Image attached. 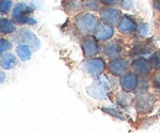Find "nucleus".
Instances as JSON below:
<instances>
[{"label":"nucleus","mask_w":160,"mask_h":133,"mask_svg":"<svg viewBox=\"0 0 160 133\" xmlns=\"http://www.w3.org/2000/svg\"><path fill=\"white\" fill-rule=\"evenodd\" d=\"M74 23H75L77 30L84 36H89V35L95 33V31H96V28L99 26L96 16H94L90 13H84V14L78 15L75 18Z\"/></svg>","instance_id":"nucleus-1"},{"label":"nucleus","mask_w":160,"mask_h":133,"mask_svg":"<svg viewBox=\"0 0 160 133\" xmlns=\"http://www.w3.org/2000/svg\"><path fill=\"white\" fill-rule=\"evenodd\" d=\"M33 8L28 4H16L12 10V19L16 23L20 25H36L37 21L31 18V14L33 13Z\"/></svg>","instance_id":"nucleus-2"},{"label":"nucleus","mask_w":160,"mask_h":133,"mask_svg":"<svg viewBox=\"0 0 160 133\" xmlns=\"http://www.w3.org/2000/svg\"><path fill=\"white\" fill-rule=\"evenodd\" d=\"M154 104H155L154 96L148 94V93H142L134 100L136 109H137V111L139 114H148V112H150L153 110V107H154Z\"/></svg>","instance_id":"nucleus-3"},{"label":"nucleus","mask_w":160,"mask_h":133,"mask_svg":"<svg viewBox=\"0 0 160 133\" xmlns=\"http://www.w3.org/2000/svg\"><path fill=\"white\" fill-rule=\"evenodd\" d=\"M81 48L86 57H94L100 52L99 39L96 37H91V36L84 38L81 42Z\"/></svg>","instance_id":"nucleus-4"},{"label":"nucleus","mask_w":160,"mask_h":133,"mask_svg":"<svg viewBox=\"0 0 160 133\" xmlns=\"http://www.w3.org/2000/svg\"><path fill=\"white\" fill-rule=\"evenodd\" d=\"M117 28L122 35H132L137 31V22L129 15L121 16L120 21L117 23Z\"/></svg>","instance_id":"nucleus-5"},{"label":"nucleus","mask_w":160,"mask_h":133,"mask_svg":"<svg viewBox=\"0 0 160 133\" xmlns=\"http://www.w3.org/2000/svg\"><path fill=\"white\" fill-rule=\"evenodd\" d=\"M129 65L127 63L126 59L123 58H112V60L108 64V72L112 74V75H116V76H120L123 75L124 73H127Z\"/></svg>","instance_id":"nucleus-6"},{"label":"nucleus","mask_w":160,"mask_h":133,"mask_svg":"<svg viewBox=\"0 0 160 133\" xmlns=\"http://www.w3.org/2000/svg\"><path fill=\"white\" fill-rule=\"evenodd\" d=\"M84 64H85V70L91 75H100L106 67V63L102 58H91L86 60Z\"/></svg>","instance_id":"nucleus-7"},{"label":"nucleus","mask_w":160,"mask_h":133,"mask_svg":"<svg viewBox=\"0 0 160 133\" xmlns=\"http://www.w3.org/2000/svg\"><path fill=\"white\" fill-rule=\"evenodd\" d=\"M120 84L124 91L131 93V91H133V90L137 88V85H138V76H137V74H134V73L127 72V73H124L123 75H121Z\"/></svg>","instance_id":"nucleus-8"},{"label":"nucleus","mask_w":160,"mask_h":133,"mask_svg":"<svg viewBox=\"0 0 160 133\" xmlns=\"http://www.w3.org/2000/svg\"><path fill=\"white\" fill-rule=\"evenodd\" d=\"M19 41L22 44H27V46H32L33 49H38L40 48V39L36 37V35L33 32H31L30 30L22 28L19 32Z\"/></svg>","instance_id":"nucleus-9"},{"label":"nucleus","mask_w":160,"mask_h":133,"mask_svg":"<svg viewBox=\"0 0 160 133\" xmlns=\"http://www.w3.org/2000/svg\"><path fill=\"white\" fill-rule=\"evenodd\" d=\"M132 68L133 70L137 73V74H140V75H148L153 67H152V63L144 58H137L132 62Z\"/></svg>","instance_id":"nucleus-10"},{"label":"nucleus","mask_w":160,"mask_h":133,"mask_svg":"<svg viewBox=\"0 0 160 133\" xmlns=\"http://www.w3.org/2000/svg\"><path fill=\"white\" fill-rule=\"evenodd\" d=\"M101 19L103 20L105 23L108 25H117L121 19V11L118 9H113V8H108L101 11Z\"/></svg>","instance_id":"nucleus-11"},{"label":"nucleus","mask_w":160,"mask_h":133,"mask_svg":"<svg viewBox=\"0 0 160 133\" xmlns=\"http://www.w3.org/2000/svg\"><path fill=\"white\" fill-rule=\"evenodd\" d=\"M95 37L100 41H108L113 36V27L108 23H103V25H99L96 31H95Z\"/></svg>","instance_id":"nucleus-12"},{"label":"nucleus","mask_w":160,"mask_h":133,"mask_svg":"<svg viewBox=\"0 0 160 133\" xmlns=\"http://www.w3.org/2000/svg\"><path fill=\"white\" fill-rule=\"evenodd\" d=\"M123 48L121 46L118 42L116 41H112V42H108L105 48H103V53L106 54V57H110V58H117L118 56H121Z\"/></svg>","instance_id":"nucleus-13"},{"label":"nucleus","mask_w":160,"mask_h":133,"mask_svg":"<svg viewBox=\"0 0 160 133\" xmlns=\"http://www.w3.org/2000/svg\"><path fill=\"white\" fill-rule=\"evenodd\" d=\"M63 8L67 13L73 14V13L79 11L82 8V1L81 0H65L63 1Z\"/></svg>","instance_id":"nucleus-14"},{"label":"nucleus","mask_w":160,"mask_h":133,"mask_svg":"<svg viewBox=\"0 0 160 133\" xmlns=\"http://www.w3.org/2000/svg\"><path fill=\"white\" fill-rule=\"evenodd\" d=\"M16 64H18L16 63V58H15L14 54H10V53L4 54L2 53V56H1V67H2V69H6V70L12 69Z\"/></svg>","instance_id":"nucleus-15"},{"label":"nucleus","mask_w":160,"mask_h":133,"mask_svg":"<svg viewBox=\"0 0 160 133\" xmlns=\"http://www.w3.org/2000/svg\"><path fill=\"white\" fill-rule=\"evenodd\" d=\"M16 54H18V57L20 58L21 60H23V62L28 60V59L31 58V48H30V46L21 43L20 46L16 47Z\"/></svg>","instance_id":"nucleus-16"},{"label":"nucleus","mask_w":160,"mask_h":133,"mask_svg":"<svg viewBox=\"0 0 160 133\" xmlns=\"http://www.w3.org/2000/svg\"><path fill=\"white\" fill-rule=\"evenodd\" d=\"M0 31H1L2 35L12 33V32H15V26H14V23L9 19L2 18L1 21H0Z\"/></svg>","instance_id":"nucleus-17"},{"label":"nucleus","mask_w":160,"mask_h":133,"mask_svg":"<svg viewBox=\"0 0 160 133\" xmlns=\"http://www.w3.org/2000/svg\"><path fill=\"white\" fill-rule=\"evenodd\" d=\"M116 100H117V104L120 105V106H128L129 104H131V101H132V97L127 94V91L126 93H120L117 97H116Z\"/></svg>","instance_id":"nucleus-18"},{"label":"nucleus","mask_w":160,"mask_h":133,"mask_svg":"<svg viewBox=\"0 0 160 133\" xmlns=\"http://www.w3.org/2000/svg\"><path fill=\"white\" fill-rule=\"evenodd\" d=\"M150 63H152L153 69L160 70V49L159 51H157V52L152 56V58H150Z\"/></svg>","instance_id":"nucleus-19"},{"label":"nucleus","mask_w":160,"mask_h":133,"mask_svg":"<svg viewBox=\"0 0 160 133\" xmlns=\"http://www.w3.org/2000/svg\"><path fill=\"white\" fill-rule=\"evenodd\" d=\"M11 6H12V1L11 0H1L0 1V11H1V14L2 15L8 14L10 11V9H11Z\"/></svg>","instance_id":"nucleus-20"},{"label":"nucleus","mask_w":160,"mask_h":133,"mask_svg":"<svg viewBox=\"0 0 160 133\" xmlns=\"http://www.w3.org/2000/svg\"><path fill=\"white\" fill-rule=\"evenodd\" d=\"M84 5H85V8H88L90 10H99L100 9L99 0H85Z\"/></svg>","instance_id":"nucleus-21"},{"label":"nucleus","mask_w":160,"mask_h":133,"mask_svg":"<svg viewBox=\"0 0 160 133\" xmlns=\"http://www.w3.org/2000/svg\"><path fill=\"white\" fill-rule=\"evenodd\" d=\"M0 51H1V54L2 53H5L6 51H9L10 48H11V44H10V42L8 41V39H5V38H1V41H0Z\"/></svg>","instance_id":"nucleus-22"},{"label":"nucleus","mask_w":160,"mask_h":133,"mask_svg":"<svg viewBox=\"0 0 160 133\" xmlns=\"http://www.w3.org/2000/svg\"><path fill=\"white\" fill-rule=\"evenodd\" d=\"M102 111L103 112H106V114H108V115H111V116H115V117H117V118H123L122 116L120 115V112L117 111V110H113V109H108V107H103L102 109Z\"/></svg>","instance_id":"nucleus-23"},{"label":"nucleus","mask_w":160,"mask_h":133,"mask_svg":"<svg viewBox=\"0 0 160 133\" xmlns=\"http://www.w3.org/2000/svg\"><path fill=\"white\" fill-rule=\"evenodd\" d=\"M148 32H149V27H148V25H147V23L140 25V30H139L140 35H142V36H145V35H148Z\"/></svg>","instance_id":"nucleus-24"},{"label":"nucleus","mask_w":160,"mask_h":133,"mask_svg":"<svg viewBox=\"0 0 160 133\" xmlns=\"http://www.w3.org/2000/svg\"><path fill=\"white\" fill-rule=\"evenodd\" d=\"M154 85H155V88L159 90V93H160V73L157 74V76L154 78Z\"/></svg>","instance_id":"nucleus-25"},{"label":"nucleus","mask_w":160,"mask_h":133,"mask_svg":"<svg viewBox=\"0 0 160 133\" xmlns=\"http://www.w3.org/2000/svg\"><path fill=\"white\" fill-rule=\"evenodd\" d=\"M122 6L124 9H131L132 8V1L131 0H123L122 1Z\"/></svg>","instance_id":"nucleus-26"},{"label":"nucleus","mask_w":160,"mask_h":133,"mask_svg":"<svg viewBox=\"0 0 160 133\" xmlns=\"http://www.w3.org/2000/svg\"><path fill=\"white\" fill-rule=\"evenodd\" d=\"M153 6H154V10L160 14V0H154V5Z\"/></svg>","instance_id":"nucleus-27"},{"label":"nucleus","mask_w":160,"mask_h":133,"mask_svg":"<svg viewBox=\"0 0 160 133\" xmlns=\"http://www.w3.org/2000/svg\"><path fill=\"white\" fill-rule=\"evenodd\" d=\"M117 1L118 0H101V3L105 4V5H115Z\"/></svg>","instance_id":"nucleus-28"}]
</instances>
